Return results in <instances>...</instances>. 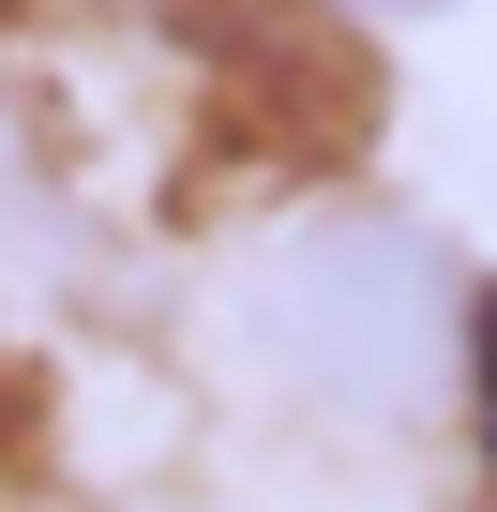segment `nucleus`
I'll return each instance as SVG.
<instances>
[{"instance_id": "4", "label": "nucleus", "mask_w": 497, "mask_h": 512, "mask_svg": "<svg viewBox=\"0 0 497 512\" xmlns=\"http://www.w3.org/2000/svg\"><path fill=\"white\" fill-rule=\"evenodd\" d=\"M362 16H437V0H362Z\"/></svg>"}, {"instance_id": "1", "label": "nucleus", "mask_w": 497, "mask_h": 512, "mask_svg": "<svg viewBox=\"0 0 497 512\" xmlns=\"http://www.w3.org/2000/svg\"><path fill=\"white\" fill-rule=\"evenodd\" d=\"M452 272L422 226H302L257 272V362L272 392L332 407V422H407L452 377Z\"/></svg>"}, {"instance_id": "2", "label": "nucleus", "mask_w": 497, "mask_h": 512, "mask_svg": "<svg viewBox=\"0 0 497 512\" xmlns=\"http://www.w3.org/2000/svg\"><path fill=\"white\" fill-rule=\"evenodd\" d=\"M16 16H196V0H16Z\"/></svg>"}, {"instance_id": "3", "label": "nucleus", "mask_w": 497, "mask_h": 512, "mask_svg": "<svg viewBox=\"0 0 497 512\" xmlns=\"http://www.w3.org/2000/svg\"><path fill=\"white\" fill-rule=\"evenodd\" d=\"M482 422H497V302H482Z\"/></svg>"}]
</instances>
